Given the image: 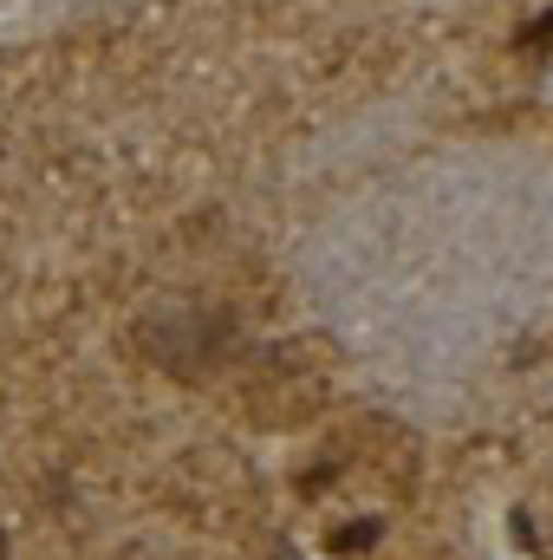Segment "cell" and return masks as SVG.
<instances>
[{"label":"cell","mask_w":553,"mask_h":560,"mask_svg":"<svg viewBox=\"0 0 553 560\" xmlns=\"http://www.w3.org/2000/svg\"><path fill=\"white\" fill-rule=\"evenodd\" d=\"M138 352L156 372L202 385L242 352V319L222 306H202V300H163L138 319Z\"/></svg>","instance_id":"cell-1"},{"label":"cell","mask_w":553,"mask_h":560,"mask_svg":"<svg viewBox=\"0 0 553 560\" xmlns=\"http://www.w3.org/2000/svg\"><path fill=\"white\" fill-rule=\"evenodd\" d=\"M378 535H385V522H378V515L345 522V528H332V555H372V548H378Z\"/></svg>","instance_id":"cell-2"},{"label":"cell","mask_w":553,"mask_h":560,"mask_svg":"<svg viewBox=\"0 0 553 560\" xmlns=\"http://www.w3.org/2000/svg\"><path fill=\"white\" fill-rule=\"evenodd\" d=\"M548 46H553V13H541L534 26L515 33V52H548Z\"/></svg>","instance_id":"cell-3"},{"label":"cell","mask_w":553,"mask_h":560,"mask_svg":"<svg viewBox=\"0 0 553 560\" xmlns=\"http://www.w3.org/2000/svg\"><path fill=\"white\" fill-rule=\"evenodd\" d=\"M0 560H7V535H0Z\"/></svg>","instance_id":"cell-4"}]
</instances>
